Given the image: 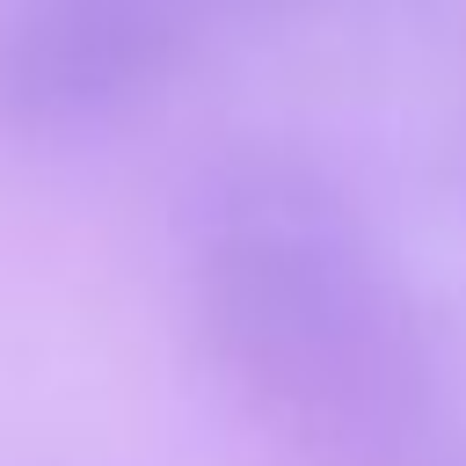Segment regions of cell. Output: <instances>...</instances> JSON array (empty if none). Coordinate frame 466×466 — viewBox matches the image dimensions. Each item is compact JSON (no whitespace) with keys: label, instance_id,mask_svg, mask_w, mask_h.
<instances>
[{"label":"cell","instance_id":"2","mask_svg":"<svg viewBox=\"0 0 466 466\" xmlns=\"http://www.w3.org/2000/svg\"><path fill=\"white\" fill-rule=\"evenodd\" d=\"M197 51L189 0H15L0 22V124L73 138L146 109Z\"/></svg>","mask_w":466,"mask_h":466},{"label":"cell","instance_id":"3","mask_svg":"<svg viewBox=\"0 0 466 466\" xmlns=\"http://www.w3.org/2000/svg\"><path fill=\"white\" fill-rule=\"evenodd\" d=\"M422 466H466V393H451V408H444V422H437Z\"/></svg>","mask_w":466,"mask_h":466},{"label":"cell","instance_id":"1","mask_svg":"<svg viewBox=\"0 0 466 466\" xmlns=\"http://www.w3.org/2000/svg\"><path fill=\"white\" fill-rule=\"evenodd\" d=\"M189 313L211 371L328 466H422L459 371L335 167L226 146L189 189Z\"/></svg>","mask_w":466,"mask_h":466}]
</instances>
